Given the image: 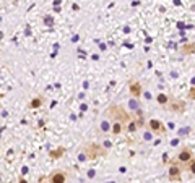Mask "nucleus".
<instances>
[{"label":"nucleus","instance_id":"nucleus-6","mask_svg":"<svg viewBox=\"0 0 195 183\" xmlns=\"http://www.w3.org/2000/svg\"><path fill=\"white\" fill-rule=\"evenodd\" d=\"M62 154H64V149H57V151H54V152H52L51 156H52V157H57V156H62Z\"/></svg>","mask_w":195,"mask_h":183},{"label":"nucleus","instance_id":"nucleus-10","mask_svg":"<svg viewBox=\"0 0 195 183\" xmlns=\"http://www.w3.org/2000/svg\"><path fill=\"white\" fill-rule=\"evenodd\" d=\"M21 183H28V181H25V180H23V181H21Z\"/></svg>","mask_w":195,"mask_h":183},{"label":"nucleus","instance_id":"nucleus-3","mask_svg":"<svg viewBox=\"0 0 195 183\" xmlns=\"http://www.w3.org/2000/svg\"><path fill=\"white\" fill-rule=\"evenodd\" d=\"M130 91H132V94H133V96L140 97V94H141V88H140V84H138V83H132V84H130Z\"/></svg>","mask_w":195,"mask_h":183},{"label":"nucleus","instance_id":"nucleus-2","mask_svg":"<svg viewBox=\"0 0 195 183\" xmlns=\"http://www.w3.org/2000/svg\"><path fill=\"white\" fill-rule=\"evenodd\" d=\"M51 181L52 183H65V175L64 173H54L51 177Z\"/></svg>","mask_w":195,"mask_h":183},{"label":"nucleus","instance_id":"nucleus-7","mask_svg":"<svg viewBox=\"0 0 195 183\" xmlns=\"http://www.w3.org/2000/svg\"><path fill=\"white\" fill-rule=\"evenodd\" d=\"M120 130H122L120 123H116V125H114V133H116V135H119V133H120Z\"/></svg>","mask_w":195,"mask_h":183},{"label":"nucleus","instance_id":"nucleus-9","mask_svg":"<svg viewBox=\"0 0 195 183\" xmlns=\"http://www.w3.org/2000/svg\"><path fill=\"white\" fill-rule=\"evenodd\" d=\"M150 125H151V126L154 128V130H158V128H159V123L156 122V120H153V122H150Z\"/></svg>","mask_w":195,"mask_h":183},{"label":"nucleus","instance_id":"nucleus-1","mask_svg":"<svg viewBox=\"0 0 195 183\" xmlns=\"http://www.w3.org/2000/svg\"><path fill=\"white\" fill-rule=\"evenodd\" d=\"M107 114H111V117L117 118L119 122H128V115L124 109H120L119 105H112L111 109L107 110Z\"/></svg>","mask_w":195,"mask_h":183},{"label":"nucleus","instance_id":"nucleus-8","mask_svg":"<svg viewBox=\"0 0 195 183\" xmlns=\"http://www.w3.org/2000/svg\"><path fill=\"white\" fill-rule=\"evenodd\" d=\"M39 104H41V99H34L31 102V107H39Z\"/></svg>","mask_w":195,"mask_h":183},{"label":"nucleus","instance_id":"nucleus-4","mask_svg":"<svg viewBox=\"0 0 195 183\" xmlns=\"http://www.w3.org/2000/svg\"><path fill=\"white\" fill-rule=\"evenodd\" d=\"M179 173H180V170L177 167H172L171 168V180H174V178H179Z\"/></svg>","mask_w":195,"mask_h":183},{"label":"nucleus","instance_id":"nucleus-5","mask_svg":"<svg viewBox=\"0 0 195 183\" xmlns=\"http://www.w3.org/2000/svg\"><path fill=\"white\" fill-rule=\"evenodd\" d=\"M190 157H192V154H190L189 151H184V152L179 156V159H180V160H184V162H185V160H190Z\"/></svg>","mask_w":195,"mask_h":183}]
</instances>
